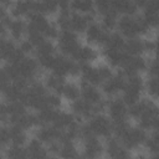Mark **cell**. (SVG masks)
I'll return each instance as SVG.
<instances>
[{
	"instance_id": "1",
	"label": "cell",
	"mask_w": 159,
	"mask_h": 159,
	"mask_svg": "<svg viewBox=\"0 0 159 159\" xmlns=\"http://www.w3.org/2000/svg\"><path fill=\"white\" fill-rule=\"evenodd\" d=\"M122 36L125 39L142 37L143 35H148L150 29L147 25L144 17L142 15H123L119 16L117 29Z\"/></svg>"
},
{
	"instance_id": "2",
	"label": "cell",
	"mask_w": 159,
	"mask_h": 159,
	"mask_svg": "<svg viewBox=\"0 0 159 159\" xmlns=\"http://www.w3.org/2000/svg\"><path fill=\"white\" fill-rule=\"evenodd\" d=\"M144 91H145V81L142 78L140 73L132 75L127 77L125 86L120 93L122 94L120 97L124 99V102L128 106H132L142 98Z\"/></svg>"
},
{
	"instance_id": "3",
	"label": "cell",
	"mask_w": 159,
	"mask_h": 159,
	"mask_svg": "<svg viewBox=\"0 0 159 159\" xmlns=\"http://www.w3.org/2000/svg\"><path fill=\"white\" fill-rule=\"evenodd\" d=\"M81 45L82 43L78 34L71 30H62L57 39V50L60 51V53L68 57H73Z\"/></svg>"
},
{
	"instance_id": "4",
	"label": "cell",
	"mask_w": 159,
	"mask_h": 159,
	"mask_svg": "<svg viewBox=\"0 0 159 159\" xmlns=\"http://www.w3.org/2000/svg\"><path fill=\"white\" fill-rule=\"evenodd\" d=\"M147 137H148L147 130L143 129L142 127L129 125V128L123 133V135L119 138V140L130 152L134 149H139V147H143Z\"/></svg>"
},
{
	"instance_id": "5",
	"label": "cell",
	"mask_w": 159,
	"mask_h": 159,
	"mask_svg": "<svg viewBox=\"0 0 159 159\" xmlns=\"http://www.w3.org/2000/svg\"><path fill=\"white\" fill-rule=\"evenodd\" d=\"M125 81H127V76L122 71H118V72L113 73L109 78H107L101 84V91L104 96H107L109 98L116 97L119 93H122V91L125 86Z\"/></svg>"
},
{
	"instance_id": "6",
	"label": "cell",
	"mask_w": 159,
	"mask_h": 159,
	"mask_svg": "<svg viewBox=\"0 0 159 159\" xmlns=\"http://www.w3.org/2000/svg\"><path fill=\"white\" fill-rule=\"evenodd\" d=\"M19 75V78H25L27 81H34L40 73V63L37 58L31 56H25L21 61L14 63Z\"/></svg>"
},
{
	"instance_id": "7",
	"label": "cell",
	"mask_w": 159,
	"mask_h": 159,
	"mask_svg": "<svg viewBox=\"0 0 159 159\" xmlns=\"http://www.w3.org/2000/svg\"><path fill=\"white\" fill-rule=\"evenodd\" d=\"M128 108L129 106L124 102L122 97H112L111 99L107 101V108L106 112L108 117L112 119V122H122L127 120L128 117Z\"/></svg>"
},
{
	"instance_id": "8",
	"label": "cell",
	"mask_w": 159,
	"mask_h": 159,
	"mask_svg": "<svg viewBox=\"0 0 159 159\" xmlns=\"http://www.w3.org/2000/svg\"><path fill=\"white\" fill-rule=\"evenodd\" d=\"M82 155L86 158H97L104 153V144L101 139L93 134L81 138Z\"/></svg>"
},
{
	"instance_id": "9",
	"label": "cell",
	"mask_w": 159,
	"mask_h": 159,
	"mask_svg": "<svg viewBox=\"0 0 159 159\" xmlns=\"http://www.w3.org/2000/svg\"><path fill=\"white\" fill-rule=\"evenodd\" d=\"M83 35H84L86 43L92 45L94 47H103V45L107 40L108 32L101 26V24L93 21L92 24H89V26L87 27V30Z\"/></svg>"
},
{
	"instance_id": "10",
	"label": "cell",
	"mask_w": 159,
	"mask_h": 159,
	"mask_svg": "<svg viewBox=\"0 0 159 159\" xmlns=\"http://www.w3.org/2000/svg\"><path fill=\"white\" fill-rule=\"evenodd\" d=\"M148 63L149 62L142 55H139V56H129L128 55L125 62L120 67V71L128 77V76L142 73V72L147 71L148 70Z\"/></svg>"
},
{
	"instance_id": "11",
	"label": "cell",
	"mask_w": 159,
	"mask_h": 159,
	"mask_svg": "<svg viewBox=\"0 0 159 159\" xmlns=\"http://www.w3.org/2000/svg\"><path fill=\"white\" fill-rule=\"evenodd\" d=\"M96 14H78V12H71L70 16V30L81 35L84 34L89 24L94 21Z\"/></svg>"
},
{
	"instance_id": "12",
	"label": "cell",
	"mask_w": 159,
	"mask_h": 159,
	"mask_svg": "<svg viewBox=\"0 0 159 159\" xmlns=\"http://www.w3.org/2000/svg\"><path fill=\"white\" fill-rule=\"evenodd\" d=\"M71 112L75 114V117L78 119H83V120H88L92 116H94L97 113L96 107L88 102H86L83 98H78L73 102H71Z\"/></svg>"
},
{
	"instance_id": "13",
	"label": "cell",
	"mask_w": 159,
	"mask_h": 159,
	"mask_svg": "<svg viewBox=\"0 0 159 159\" xmlns=\"http://www.w3.org/2000/svg\"><path fill=\"white\" fill-rule=\"evenodd\" d=\"M80 84H81V98H83L86 102L97 106L103 101V93L97 86L89 84L84 81H81Z\"/></svg>"
},
{
	"instance_id": "14",
	"label": "cell",
	"mask_w": 159,
	"mask_h": 159,
	"mask_svg": "<svg viewBox=\"0 0 159 159\" xmlns=\"http://www.w3.org/2000/svg\"><path fill=\"white\" fill-rule=\"evenodd\" d=\"M7 29V34L9 37L12 39L14 41L19 42L22 39L26 37V32H27V22L24 21L22 19H15L11 17V20L9 21V24L6 25Z\"/></svg>"
},
{
	"instance_id": "15",
	"label": "cell",
	"mask_w": 159,
	"mask_h": 159,
	"mask_svg": "<svg viewBox=\"0 0 159 159\" xmlns=\"http://www.w3.org/2000/svg\"><path fill=\"white\" fill-rule=\"evenodd\" d=\"M98 57H99L98 50L92 45L84 43L81 45V47L77 50V52L72 58L78 63H93L94 61L98 60Z\"/></svg>"
},
{
	"instance_id": "16",
	"label": "cell",
	"mask_w": 159,
	"mask_h": 159,
	"mask_svg": "<svg viewBox=\"0 0 159 159\" xmlns=\"http://www.w3.org/2000/svg\"><path fill=\"white\" fill-rule=\"evenodd\" d=\"M81 65V81H84L93 86H99L103 83V80L98 72L97 65L92 63H80Z\"/></svg>"
},
{
	"instance_id": "17",
	"label": "cell",
	"mask_w": 159,
	"mask_h": 159,
	"mask_svg": "<svg viewBox=\"0 0 159 159\" xmlns=\"http://www.w3.org/2000/svg\"><path fill=\"white\" fill-rule=\"evenodd\" d=\"M102 53L106 62L113 68H120L128 57V53L124 50L117 48H102Z\"/></svg>"
},
{
	"instance_id": "18",
	"label": "cell",
	"mask_w": 159,
	"mask_h": 159,
	"mask_svg": "<svg viewBox=\"0 0 159 159\" xmlns=\"http://www.w3.org/2000/svg\"><path fill=\"white\" fill-rule=\"evenodd\" d=\"M26 152H27V158H35V159H40V158H46L50 155L47 148L45 147V144L37 139L36 137L29 139V142L25 145Z\"/></svg>"
},
{
	"instance_id": "19",
	"label": "cell",
	"mask_w": 159,
	"mask_h": 159,
	"mask_svg": "<svg viewBox=\"0 0 159 159\" xmlns=\"http://www.w3.org/2000/svg\"><path fill=\"white\" fill-rule=\"evenodd\" d=\"M112 1V9L119 15H137L138 14V6L134 4L133 0H111Z\"/></svg>"
},
{
	"instance_id": "20",
	"label": "cell",
	"mask_w": 159,
	"mask_h": 159,
	"mask_svg": "<svg viewBox=\"0 0 159 159\" xmlns=\"http://www.w3.org/2000/svg\"><path fill=\"white\" fill-rule=\"evenodd\" d=\"M76 120H77V118L75 117V114L72 112L57 109L55 118H53V122H52V125H55L56 128H58L61 130H65Z\"/></svg>"
},
{
	"instance_id": "21",
	"label": "cell",
	"mask_w": 159,
	"mask_h": 159,
	"mask_svg": "<svg viewBox=\"0 0 159 159\" xmlns=\"http://www.w3.org/2000/svg\"><path fill=\"white\" fill-rule=\"evenodd\" d=\"M124 51L129 56H139L145 53V40L142 37L127 39L124 45Z\"/></svg>"
},
{
	"instance_id": "22",
	"label": "cell",
	"mask_w": 159,
	"mask_h": 159,
	"mask_svg": "<svg viewBox=\"0 0 159 159\" xmlns=\"http://www.w3.org/2000/svg\"><path fill=\"white\" fill-rule=\"evenodd\" d=\"M61 96H62V98H65L70 103L78 99L81 97V84H80V82L77 83L75 81H70V82L66 81V83L62 88Z\"/></svg>"
},
{
	"instance_id": "23",
	"label": "cell",
	"mask_w": 159,
	"mask_h": 159,
	"mask_svg": "<svg viewBox=\"0 0 159 159\" xmlns=\"http://www.w3.org/2000/svg\"><path fill=\"white\" fill-rule=\"evenodd\" d=\"M43 83H45L46 88H47L50 92H56V93L61 94L62 88H63L66 81H65V77L57 76V75H55V73L51 72V73H48L47 76H45Z\"/></svg>"
},
{
	"instance_id": "24",
	"label": "cell",
	"mask_w": 159,
	"mask_h": 159,
	"mask_svg": "<svg viewBox=\"0 0 159 159\" xmlns=\"http://www.w3.org/2000/svg\"><path fill=\"white\" fill-rule=\"evenodd\" d=\"M127 39L124 36H122L118 31H112L108 32L107 40L103 45L102 48H117V50H124V45H125Z\"/></svg>"
},
{
	"instance_id": "25",
	"label": "cell",
	"mask_w": 159,
	"mask_h": 159,
	"mask_svg": "<svg viewBox=\"0 0 159 159\" xmlns=\"http://www.w3.org/2000/svg\"><path fill=\"white\" fill-rule=\"evenodd\" d=\"M70 9L78 14H96L93 0H71Z\"/></svg>"
},
{
	"instance_id": "26",
	"label": "cell",
	"mask_w": 159,
	"mask_h": 159,
	"mask_svg": "<svg viewBox=\"0 0 159 159\" xmlns=\"http://www.w3.org/2000/svg\"><path fill=\"white\" fill-rule=\"evenodd\" d=\"M56 50H57V46L53 43V41L46 39L40 45L36 46V48H35V56H36V58H40V57L55 55L56 53Z\"/></svg>"
},
{
	"instance_id": "27",
	"label": "cell",
	"mask_w": 159,
	"mask_h": 159,
	"mask_svg": "<svg viewBox=\"0 0 159 159\" xmlns=\"http://www.w3.org/2000/svg\"><path fill=\"white\" fill-rule=\"evenodd\" d=\"M118 16H119V15H118L114 10H112V11H109L108 14L101 16L99 24H101V26H102L107 32H112L113 30L117 29V24H118V19H119Z\"/></svg>"
},
{
	"instance_id": "28",
	"label": "cell",
	"mask_w": 159,
	"mask_h": 159,
	"mask_svg": "<svg viewBox=\"0 0 159 159\" xmlns=\"http://www.w3.org/2000/svg\"><path fill=\"white\" fill-rule=\"evenodd\" d=\"M80 155V152L75 144V140H63L61 142V149L58 157L61 158H76Z\"/></svg>"
},
{
	"instance_id": "29",
	"label": "cell",
	"mask_w": 159,
	"mask_h": 159,
	"mask_svg": "<svg viewBox=\"0 0 159 159\" xmlns=\"http://www.w3.org/2000/svg\"><path fill=\"white\" fill-rule=\"evenodd\" d=\"M145 92L150 98L159 101V78L158 77L148 76V80L145 81Z\"/></svg>"
},
{
	"instance_id": "30",
	"label": "cell",
	"mask_w": 159,
	"mask_h": 159,
	"mask_svg": "<svg viewBox=\"0 0 159 159\" xmlns=\"http://www.w3.org/2000/svg\"><path fill=\"white\" fill-rule=\"evenodd\" d=\"M93 6H94L96 14L99 16H103L113 10L111 0H93Z\"/></svg>"
},
{
	"instance_id": "31",
	"label": "cell",
	"mask_w": 159,
	"mask_h": 159,
	"mask_svg": "<svg viewBox=\"0 0 159 159\" xmlns=\"http://www.w3.org/2000/svg\"><path fill=\"white\" fill-rule=\"evenodd\" d=\"M60 34H61V29L58 27V25L56 24V21L55 22H50V25L47 26V29L45 30V32H43V36H45V39H47V40H51V41H57V39H58V36H60Z\"/></svg>"
},
{
	"instance_id": "32",
	"label": "cell",
	"mask_w": 159,
	"mask_h": 159,
	"mask_svg": "<svg viewBox=\"0 0 159 159\" xmlns=\"http://www.w3.org/2000/svg\"><path fill=\"white\" fill-rule=\"evenodd\" d=\"M46 104L47 107L60 109L62 106V96L56 92H48L46 96Z\"/></svg>"
},
{
	"instance_id": "33",
	"label": "cell",
	"mask_w": 159,
	"mask_h": 159,
	"mask_svg": "<svg viewBox=\"0 0 159 159\" xmlns=\"http://www.w3.org/2000/svg\"><path fill=\"white\" fill-rule=\"evenodd\" d=\"M19 48L26 55V56H30V53H35V45L27 39V37H25V39H22L21 41H19Z\"/></svg>"
},
{
	"instance_id": "34",
	"label": "cell",
	"mask_w": 159,
	"mask_h": 159,
	"mask_svg": "<svg viewBox=\"0 0 159 159\" xmlns=\"http://www.w3.org/2000/svg\"><path fill=\"white\" fill-rule=\"evenodd\" d=\"M148 76L150 77H158L159 78V58H154L152 61H149L148 63Z\"/></svg>"
},
{
	"instance_id": "35",
	"label": "cell",
	"mask_w": 159,
	"mask_h": 159,
	"mask_svg": "<svg viewBox=\"0 0 159 159\" xmlns=\"http://www.w3.org/2000/svg\"><path fill=\"white\" fill-rule=\"evenodd\" d=\"M60 10H65V9H70V4H71V0H56Z\"/></svg>"
},
{
	"instance_id": "36",
	"label": "cell",
	"mask_w": 159,
	"mask_h": 159,
	"mask_svg": "<svg viewBox=\"0 0 159 159\" xmlns=\"http://www.w3.org/2000/svg\"><path fill=\"white\" fill-rule=\"evenodd\" d=\"M154 41H155V50H154V55H155V57H157V58H159V34H158V36H157V39H155Z\"/></svg>"
}]
</instances>
